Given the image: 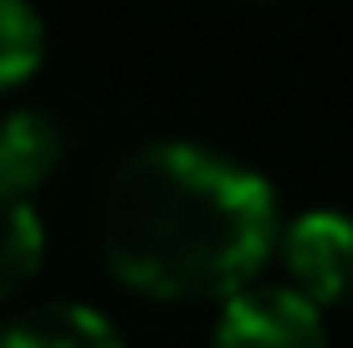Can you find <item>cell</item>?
<instances>
[{
	"label": "cell",
	"mask_w": 353,
	"mask_h": 348,
	"mask_svg": "<svg viewBox=\"0 0 353 348\" xmlns=\"http://www.w3.org/2000/svg\"><path fill=\"white\" fill-rule=\"evenodd\" d=\"M97 241L108 272L143 297L230 303L276 246V195L215 149L143 143L108 179Z\"/></svg>",
	"instance_id": "obj_1"
},
{
	"label": "cell",
	"mask_w": 353,
	"mask_h": 348,
	"mask_svg": "<svg viewBox=\"0 0 353 348\" xmlns=\"http://www.w3.org/2000/svg\"><path fill=\"white\" fill-rule=\"evenodd\" d=\"M282 267L292 292L312 307H353V215L307 210L282 231Z\"/></svg>",
	"instance_id": "obj_2"
},
{
	"label": "cell",
	"mask_w": 353,
	"mask_h": 348,
	"mask_svg": "<svg viewBox=\"0 0 353 348\" xmlns=\"http://www.w3.org/2000/svg\"><path fill=\"white\" fill-rule=\"evenodd\" d=\"M210 348H327L323 313L292 287H246L221 307Z\"/></svg>",
	"instance_id": "obj_3"
},
{
	"label": "cell",
	"mask_w": 353,
	"mask_h": 348,
	"mask_svg": "<svg viewBox=\"0 0 353 348\" xmlns=\"http://www.w3.org/2000/svg\"><path fill=\"white\" fill-rule=\"evenodd\" d=\"M67 154V134L52 113H21L0 118V195L31 200V190L62 164Z\"/></svg>",
	"instance_id": "obj_4"
},
{
	"label": "cell",
	"mask_w": 353,
	"mask_h": 348,
	"mask_svg": "<svg viewBox=\"0 0 353 348\" xmlns=\"http://www.w3.org/2000/svg\"><path fill=\"white\" fill-rule=\"evenodd\" d=\"M0 348H123V338L88 303H41L0 333Z\"/></svg>",
	"instance_id": "obj_5"
},
{
	"label": "cell",
	"mask_w": 353,
	"mask_h": 348,
	"mask_svg": "<svg viewBox=\"0 0 353 348\" xmlns=\"http://www.w3.org/2000/svg\"><path fill=\"white\" fill-rule=\"evenodd\" d=\"M41 251H46V231H41L36 205L0 195V297L21 292L41 272Z\"/></svg>",
	"instance_id": "obj_6"
},
{
	"label": "cell",
	"mask_w": 353,
	"mask_h": 348,
	"mask_svg": "<svg viewBox=\"0 0 353 348\" xmlns=\"http://www.w3.org/2000/svg\"><path fill=\"white\" fill-rule=\"evenodd\" d=\"M46 52V26L31 6L0 0V88H16L21 77H31L41 67Z\"/></svg>",
	"instance_id": "obj_7"
}]
</instances>
